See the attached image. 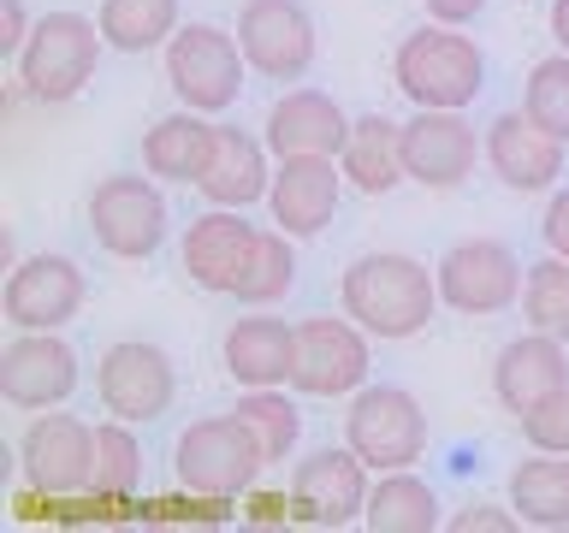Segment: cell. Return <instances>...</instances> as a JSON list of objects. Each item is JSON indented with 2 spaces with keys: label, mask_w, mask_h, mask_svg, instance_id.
I'll return each instance as SVG.
<instances>
[{
  "label": "cell",
  "mask_w": 569,
  "mask_h": 533,
  "mask_svg": "<svg viewBox=\"0 0 569 533\" xmlns=\"http://www.w3.org/2000/svg\"><path fill=\"white\" fill-rule=\"evenodd\" d=\"M338 309H345L356 326L380 344H409L433 326L439 302V273L403 249H373V255H356L338 279Z\"/></svg>",
  "instance_id": "obj_1"
},
{
  "label": "cell",
  "mask_w": 569,
  "mask_h": 533,
  "mask_svg": "<svg viewBox=\"0 0 569 533\" xmlns=\"http://www.w3.org/2000/svg\"><path fill=\"white\" fill-rule=\"evenodd\" d=\"M391 83L416 107H462L469 113V101L487 89V53H480V42L462 24L427 18L391 53Z\"/></svg>",
  "instance_id": "obj_2"
},
{
  "label": "cell",
  "mask_w": 569,
  "mask_h": 533,
  "mask_svg": "<svg viewBox=\"0 0 569 533\" xmlns=\"http://www.w3.org/2000/svg\"><path fill=\"white\" fill-rule=\"evenodd\" d=\"M101 48H107V36H101L96 18H83V12H42V18H36V30H30V42L18 48L12 78H18V89H24L30 101H48V107L78 101L83 89L96 83Z\"/></svg>",
  "instance_id": "obj_3"
},
{
  "label": "cell",
  "mask_w": 569,
  "mask_h": 533,
  "mask_svg": "<svg viewBox=\"0 0 569 533\" xmlns=\"http://www.w3.org/2000/svg\"><path fill=\"white\" fill-rule=\"evenodd\" d=\"M267 469V456H261V444L256 433L243 426V415L231 409V415H202V421H190L184 433H178V451H172V474H178V486H190V492H208V497H238L261 480Z\"/></svg>",
  "instance_id": "obj_4"
},
{
  "label": "cell",
  "mask_w": 569,
  "mask_h": 533,
  "mask_svg": "<svg viewBox=\"0 0 569 533\" xmlns=\"http://www.w3.org/2000/svg\"><path fill=\"white\" fill-rule=\"evenodd\" d=\"M160 60H167V83L178 107H196V113H226V107H238L243 95V48H238V30H220V24H178V36L167 48H160Z\"/></svg>",
  "instance_id": "obj_5"
},
{
  "label": "cell",
  "mask_w": 569,
  "mask_h": 533,
  "mask_svg": "<svg viewBox=\"0 0 569 533\" xmlns=\"http://www.w3.org/2000/svg\"><path fill=\"white\" fill-rule=\"evenodd\" d=\"M172 231L154 172H113L89 190V238L113 261H149Z\"/></svg>",
  "instance_id": "obj_6"
},
{
  "label": "cell",
  "mask_w": 569,
  "mask_h": 533,
  "mask_svg": "<svg viewBox=\"0 0 569 533\" xmlns=\"http://www.w3.org/2000/svg\"><path fill=\"white\" fill-rule=\"evenodd\" d=\"M345 444L368 462L373 474L416 469V462L427 456V415H421L416 391L362 385L350 398V415H345Z\"/></svg>",
  "instance_id": "obj_7"
},
{
  "label": "cell",
  "mask_w": 569,
  "mask_h": 533,
  "mask_svg": "<svg viewBox=\"0 0 569 533\" xmlns=\"http://www.w3.org/2000/svg\"><path fill=\"white\" fill-rule=\"evenodd\" d=\"M373 373V338L350 314H309L297 320V398H356Z\"/></svg>",
  "instance_id": "obj_8"
},
{
  "label": "cell",
  "mask_w": 569,
  "mask_h": 533,
  "mask_svg": "<svg viewBox=\"0 0 569 533\" xmlns=\"http://www.w3.org/2000/svg\"><path fill=\"white\" fill-rule=\"evenodd\" d=\"M439 302L451 314H505L522 302V279L528 266L505 238H462L439 255Z\"/></svg>",
  "instance_id": "obj_9"
},
{
  "label": "cell",
  "mask_w": 569,
  "mask_h": 533,
  "mask_svg": "<svg viewBox=\"0 0 569 533\" xmlns=\"http://www.w3.org/2000/svg\"><path fill=\"white\" fill-rule=\"evenodd\" d=\"M96 398L107 415L119 421H160L178 398V368L172 355L149 344V338H119V344L101 350L96 362Z\"/></svg>",
  "instance_id": "obj_10"
},
{
  "label": "cell",
  "mask_w": 569,
  "mask_h": 533,
  "mask_svg": "<svg viewBox=\"0 0 569 533\" xmlns=\"http://www.w3.org/2000/svg\"><path fill=\"white\" fill-rule=\"evenodd\" d=\"M238 48L256 78L267 83H302L315 66V18L302 0H243L238 7Z\"/></svg>",
  "instance_id": "obj_11"
},
{
  "label": "cell",
  "mask_w": 569,
  "mask_h": 533,
  "mask_svg": "<svg viewBox=\"0 0 569 533\" xmlns=\"http://www.w3.org/2000/svg\"><path fill=\"white\" fill-rule=\"evenodd\" d=\"M487 137L469 124L462 107H416V119H403V172L421 190H457L469 184Z\"/></svg>",
  "instance_id": "obj_12"
},
{
  "label": "cell",
  "mask_w": 569,
  "mask_h": 533,
  "mask_svg": "<svg viewBox=\"0 0 569 533\" xmlns=\"http://www.w3.org/2000/svg\"><path fill=\"white\" fill-rule=\"evenodd\" d=\"M291 492H297V522L302 527H350L368 515L373 469L350 451V444H320V451L297 456Z\"/></svg>",
  "instance_id": "obj_13"
},
{
  "label": "cell",
  "mask_w": 569,
  "mask_h": 533,
  "mask_svg": "<svg viewBox=\"0 0 569 533\" xmlns=\"http://www.w3.org/2000/svg\"><path fill=\"white\" fill-rule=\"evenodd\" d=\"M83 302H89V279L71 255H24L7 273V291H0L12 332H60L83 314Z\"/></svg>",
  "instance_id": "obj_14"
},
{
  "label": "cell",
  "mask_w": 569,
  "mask_h": 533,
  "mask_svg": "<svg viewBox=\"0 0 569 533\" xmlns=\"http://www.w3.org/2000/svg\"><path fill=\"white\" fill-rule=\"evenodd\" d=\"M18 469H24L30 486H42L53 497L89 492V474H96V421L42 409L24 426V439H18Z\"/></svg>",
  "instance_id": "obj_15"
},
{
  "label": "cell",
  "mask_w": 569,
  "mask_h": 533,
  "mask_svg": "<svg viewBox=\"0 0 569 533\" xmlns=\"http://www.w3.org/2000/svg\"><path fill=\"white\" fill-rule=\"evenodd\" d=\"M78 380H83V362L60 332H18L0 350V398L24 409V415L60 409L78 391Z\"/></svg>",
  "instance_id": "obj_16"
},
{
  "label": "cell",
  "mask_w": 569,
  "mask_h": 533,
  "mask_svg": "<svg viewBox=\"0 0 569 533\" xmlns=\"http://www.w3.org/2000/svg\"><path fill=\"white\" fill-rule=\"evenodd\" d=\"M345 167L332 154H291L273 167V190H267V208H273V225L291 231L297 243L320 238L338 220V202H345Z\"/></svg>",
  "instance_id": "obj_17"
},
{
  "label": "cell",
  "mask_w": 569,
  "mask_h": 533,
  "mask_svg": "<svg viewBox=\"0 0 569 533\" xmlns=\"http://www.w3.org/2000/svg\"><path fill=\"white\" fill-rule=\"evenodd\" d=\"M563 160H569V142L551 137L546 124H533L522 107H516V113H498L487 124V167H492L498 184L516 190V195L558 190Z\"/></svg>",
  "instance_id": "obj_18"
},
{
  "label": "cell",
  "mask_w": 569,
  "mask_h": 533,
  "mask_svg": "<svg viewBox=\"0 0 569 533\" xmlns=\"http://www.w3.org/2000/svg\"><path fill=\"white\" fill-rule=\"evenodd\" d=\"M220 362L226 373L238 380V391H256V385H291V368H297V326L273 309H249L226 326L220 338Z\"/></svg>",
  "instance_id": "obj_19"
},
{
  "label": "cell",
  "mask_w": 569,
  "mask_h": 533,
  "mask_svg": "<svg viewBox=\"0 0 569 533\" xmlns=\"http://www.w3.org/2000/svg\"><path fill=\"white\" fill-rule=\"evenodd\" d=\"M350 113L338 107L327 89H291V95L273 101V113H267L261 137L267 149H273V160H291V154H345L350 142Z\"/></svg>",
  "instance_id": "obj_20"
},
{
  "label": "cell",
  "mask_w": 569,
  "mask_h": 533,
  "mask_svg": "<svg viewBox=\"0 0 569 533\" xmlns=\"http://www.w3.org/2000/svg\"><path fill=\"white\" fill-rule=\"evenodd\" d=\"M569 385V344L551 332H522L498 350L492 362V398L510 409V415H528L533 403H546L551 391Z\"/></svg>",
  "instance_id": "obj_21"
},
{
  "label": "cell",
  "mask_w": 569,
  "mask_h": 533,
  "mask_svg": "<svg viewBox=\"0 0 569 533\" xmlns=\"http://www.w3.org/2000/svg\"><path fill=\"white\" fill-rule=\"evenodd\" d=\"M256 231L261 225H249L243 208L196 213V220L184 225V243H178L190 284H202V291H213V296H231V284H238V273H243L249 243H256Z\"/></svg>",
  "instance_id": "obj_22"
},
{
  "label": "cell",
  "mask_w": 569,
  "mask_h": 533,
  "mask_svg": "<svg viewBox=\"0 0 569 533\" xmlns=\"http://www.w3.org/2000/svg\"><path fill=\"white\" fill-rule=\"evenodd\" d=\"M273 149H267V137H249L243 124H226L220 119V137H213V160L202 172V190L208 208H256L267 202V190H273Z\"/></svg>",
  "instance_id": "obj_23"
},
{
  "label": "cell",
  "mask_w": 569,
  "mask_h": 533,
  "mask_svg": "<svg viewBox=\"0 0 569 533\" xmlns=\"http://www.w3.org/2000/svg\"><path fill=\"white\" fill-rule=\"evenodd\" d=\"M213 137H220V119L196 113V107H178V113L154 119L142 131V142H137L142 172H154L160 184H202V172L213 160Z\"/></svg>",
  "instance_id": "obj_24"
},
{
  "label": "cell",
  "mask_w": 569,
  "mask_h": 533,
  "mask_svg": "<svg viewBox=\"0 0 569 533\" xmlns=\"http://www.w3.org/2000/svg\"><path fill=\"white\" fill-rule=\"evenodd\" d=\"M338 167H345L350 190L362 195H391L403 184V124L386 119V113H362L350 124V142L345 154H338Z\"/></svg>",
  "instance_id": "obj_25"
},
{
  "label": "cell",
  "mask_w": 569,
  "mask_h": 533,
  "mask_svg": "<svg viewBox=\"0 0 569 533\" xmlns=\"http://www.w3.org/2000/svg\"><path fill=\"white\" fill-rule=\"evenodd\" d=\"M362 522L373 533H439L445 515H439V492L416 469H391V474H373Z\"/></svg>",
  "instance_id": "obj_26"
},
{
  "label": "cell",
  "mask_w": 569,
  "mask_h": 533,
  "mask_svg": "<svg viewBox=\"0 0 569 533\" xmlns=\"http://www.w3.org/2000/svg\"><path fill=\"white\" fill-rule=\"evenodd\" d=\"M510 504L528 527H569V456L533 451L510 469Z\"/></svg>",
  "instance_id": "obj_27"
},
{
  "label": "cell",
  "mask_w": 569,
  "mask_h": 533,
  "mask_svg": "<svg viewBox=\"0 0 569 533\" xmlns=\"http://www.w3.org/2000/svg\"><path fill=\"white\" fill-rule=\"evenodd\" d=\"M297 284V238L291 231H256V243H249L243 255V273L231 284V296L243 302V309H279L284 296H291Z\"/></svg>",
  "instance_id": "obj_28"
},
{
  "label": "cell",
  "mask_w": 569,
  "mask_h": 533,
  "mask_svg": "<svg viewBox=\"0 0 569 533\" xmlns=\"http://www.w3.org/2000/svg\"><path fill=\"white\" fill-rule=\"evenodd\" d=\"M96 24H101L113 53H154L178 36L184 7H178V0H101Z\"/></svg>",
  "instance_id": "obj_29"
},
{
  "label": "cell",
  "mask_w": 569,
  "mask_h": 533,
  "mask_svg": "<svg viewBox=\"0 0 569 533\" xmlns=\"http://www.w3.org/2000/svg\"><path fill=\"white\" fill-rule=\"evenodd\" d=\"M238 415H243L249 433H256L267 469H273V462H291L297 439H302V409H297L291 391H284V385H256V391H243V398H238Z\"/></svg>",
  "instance_id": "obj_30"
},
{
  "label": "cell",
  "mask_w": 569,
  "mask_h": 533,
  "mask_svg": "<svg viewBox=\"0 0 569 533\" xmlns=\"http://www.w3.org/2000/svg\"><path fill=\"white\" fill-rule=\"evenodd\" d=\"M89 486L107 492V497H131V504H137V492H142L137 421H119V415L96 421V474H89Z\"/></svg>",
  "instance_id": "obj_31"
},
{
  "label": "cell",
  "mask_w": 569,
  "mask_h": 533,
  "mask_svg": "<svg viewBox=\"0 0 569 533\" xmlns=\"http://www.w3.org/2000/svg\"><path fill=\"white\" fill-rule=\"evenodd\" d=\"M522 320L533 332H551V338H563L569 344V261L563 255H546L540 261H528V279H522Z\"/></svg>",
  "instance_id": "obj_32"
},
{
  "label": "cell",
  "mask_w": 569,
  "mask_h": 533,
  "mask_svg": "<svg viewBox=\"0 0 569 533\" xmlns=\"http://www.w3.org/2000/svg\"><path fill=\"white\" fill-rule=\"evenodd\" d=\"M522 113H528L533 124H546L551 137H563V142H569V53H563V48L528 66Z\"/></svg>",
  "instance_id": "obj_33"
},
{
  "label": "cell",
  "mask_w": 569,
  "mask_h": 533,
  "mask_svg": "<svg viewBox=\"0 0 569 533\" xmlns=\"http://www.w3.org/2000/svg\"><path fill=\"white\" fill-rule=\"evenodd\" d=\"M238 504L231 497H208V492H190L178 486V497H149L137 504V522H154V527H226Z\"/></svg>",
  "instance_id": "obj_34"
},
{
  "label": "cell",
  "mask_w": 569,
  "mask_h": 533,
  "mask_svg": "<svg viewBox=\"0 0 569 533\" xmlns=\"http://www.w3.org/2000/svg\"><path fill=\"white\" fill-rule=\"evenodd\" d=\"M516 426H522V439L533 451H563L569 456V385L551 391L546 403H533L528 415H516Z\"/></svg>",
  "instance_id": "obj_35"
},
{
  "label": "cell",
  "mask_w": 569,
  "mask_h": 533,
  "mask_svg": "<svg viewBox=\"0 0 569 533\" xmlns=\"http://www.w3.org/2000/svg\"><path fill=\"white\" fill-rule=\"evenodd\" d=\"M238 515H243V527H291L297 522V492H279V486H249L238 497Z\"/></svg>",
  "instance_id": "obj_36"
},
{
  "label": "cell",
  "mask_w": 569,
  "mask_h": 533,
  "mask_svg": "<svg viewBox=\"0 0 569 533\" xmlns=\"http://www.w3.org/2000/svg\"><path fill=\"white\" fill-rule=\"evenodd\" d=\"M445 527L451 533H516V527H528L522 515H516V504L505 497V504H469V510H457V515H445Z\"/></svg>",
  "instance_id": "obj_37"
},
{
  "label": "cell",
  "mask_w": 569,
  "mask_h": 533,
  "mask_svg": "<svg viewBox=\"0 0 569 533\" xmlns=\"http://www.w3.org/2000/svg\"><path fill=\"white\" fill-rule=\"evenodd\" d=\"M30 30H36V18L24 12V0H0V60H18Z\"/></svg>",
  "instance_id": "obj_38"
},
{
  "label": "cell",
  "mask_w": 569,
  "mask_h": 533,
  "mask_svg": "<svg viewBox=\"0 0 569 533\" xmlns=\"http://www.w3.org/2000/svg\"><path fill=\"white\" fill-rule=\"evenodd\" d=\"M540 238L551 255H563L569 261V184L551 190V202H546V220H540Z\"/></svg>",
  "instance_id": "obj_39"
},
{
  "label": "cell",
  "mask_w": 569,
  "mask_h": 533,
  "mask_svg": "<svg viewBox=\"0 0 569 533\" xmlns=\"http://www.w3.org/2000/svg\"><path fill=\"white\" fill-rule=\"evenodd\" d=\"M427 7V18H439V24H462L469 30L480 12H487V0H421Z\"/></svg>",
  "instance_id": "obj_40"
},
{
  "label": "cell",
  "mask_w": 569,
  "mask_h": 533,
  "mask_svg": "<svg viewBox=\"0 0 569 533\" xmlns=\"http://www.w3.org/2000/svg\"><path fill=\"white\" fill-rule=\"evenodd\" d=\"M551 42L569 53V0H551Z\"/></svg>",
  "instance_id": "obj_41"
}]
</instances>
